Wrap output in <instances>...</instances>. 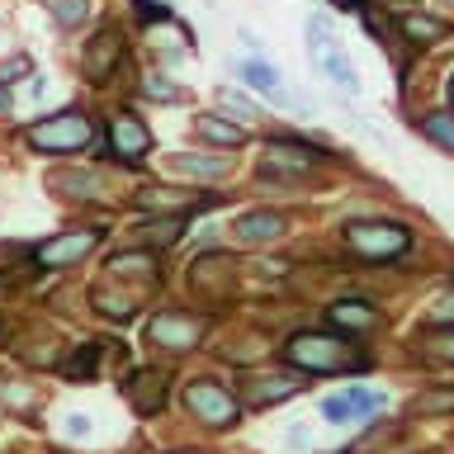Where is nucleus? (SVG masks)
<instances>
[{"mask_svg":"<svg viewBox=\"0 0 454 454\" xmlns=\"http://www.w3.org/2000/svg\"><path fill=\"white\" fill-rule=\"evenodd\" d=\"M417 133L431 142L435 152L454 156V109H426L421 119H417Z\"/></svg>","mask_w":454,"mask_h":454,"instance_id":"nucleus-21","label":"nucleus"},{"mask_svg":"<svg viewBox=\"0 0 454 454\" xmlns=\"http://www.w3.org/2000/svg\"><path fill=\"white\" fill-rule=\"evenodd\" d=\"M180 232H184V218H180V213L142 223V241H147V247H170V241H180Z\"/></svg>","mask_w":454,"mask_h":454,"instance_id":"nucleus-27","label":"nucleus"},{"mask_svg":"<svg viewBox=\"0 0 454 454\" xmlns=\"http://www.w3.org/2000/svg\"><path fill=\"white\" fill-rule=\"evenodd\" d=\"M208 322L194 317V312H180V308H166V312H152L147 317V340L152 346H166V350H194L204 340Z\"/></svg>","mask_w":454,"mask_h":454,"instance_id":"nucleus-8","label":"nucleus"},{"mask_svg":"<svg viewBox=\"0 0 454 454\" xmlns=\"http://www.w3.org/2000/svg\"><path fill=\"white\" fill-rule=\"evenodd\" d=\"M445 95H450V109H454V71H450V81H445Z\"/></svg>","mask_w":454,"mask_h":454,"instance_id":"nucleus-38","label":"nucleus"},{"mask_svg":"<svg viewBox=\"0 0 454 454\" xmlns=\"http://www.w3.org/2000/svg\"><path fill=\"white\" fill-rule=\"evenodd\" d=\"M326 322H332V332H340V336L364 340L383 326V312L369 303V298H336V303H326Z\"/></svg>","mask_w":454,"mask_h":454,"instance_id":"nucleus-10","label":"nucleus"},{"mask_svg":"<svg viewBox=\"0 0 454 454\" xmlns=\"http://www.w3.org/2000/svg\"><path fill=\"white\" fill-rule=\"evenodd\" d=\"M170 170H180V176H199V180H223L227 170H232V156L218 152V156H199V152H176L170 156Z\"/></svg>","mask_w":454,"mask_h":454,"instance_id":"nucleus-20","label":"nucleus"},{"mask_svg":"<svg viewBox=\"0 0 454 454\" xmlns=\"http://www.w3.org/2000/svg\"><path fill=\"white\" fill-rule=\"evenodd\" d=\"M232 255H223V251H208V255H199V261L190 265V289L194 294H208V298H218L227 289V279H232Z\"/></svg>","mask_w":454,"mask_h":454,"instance_id":"nucleus-15","label":"nucleus"},{"mask_svg":"<svg viewBox=\"0 0 454 454\" xmlns=\"http://www.w3.org/2000/svg\"><path fill=\"white\" fill-rule=\"evenodd\" d=\"M308 52H312V62L326 71V81H332L336 90L360 95V76H355L350 57L340 52V38L332 34V20H326V14H312V24H308Z\"/></svg>","mask_w":454,"mask_h":454,"instance_id":"nucleus-4","label":"nucleus"},{"mask_svg":"<svg viewBox=\"0 0 454 454\" xmlns=\"http://www.w3.org/2000/svg\"><path fill=\"white\" fill-rule=\"evenodd\" d=\"M142 95L161 99V105H180V99H184V90H180V85H170L166 76H142Z\"/></svg>","mask_w":454,"mask_h":454,"instance_id":"nucleus-30","label":"nucleus"},{"mask_svg":"<svg viewBox=\"0 0 454 454\" xmlns=\"http://www.w3.org/2000/svg\"><path fill=\"white\" fill-rule=\"evenodd\" d=\"M180 397H184V411L199 417L204 426H237L241 421V397L227 393L218 379H190Z\"/></svg>","mask_w":454,"mask_h":454,"instance_id":"nucleus-6","label":"nucleus"},{"mask_svg":"<svg viewBox=\"0 0 454 454\" xmlns=\"http://www.w3.org/2000/svg\"><path fill=\"white\" fill-rule=\"evenodd\" d=\"M190 454H194V450H190Z\"/></svg>","mask_w":454,"mask_h":454,"instance_id":"nucleus-40","label":"nucleus"},{"mask_svg":"<svg viewBox=\"0 0 454 454\" xmlns=\"http://www.w3.org/2000/svg\"><path fill=\"white\" fill-rule=\"evenodd\" d=\"M237 76L251 85V90H261L270 105H294L289 90H284V81H279V71L270 57H247V62H237Z\"/></svg>","mask_w":454,"mask_h":454,"instance_id":"nucleus-16","label":"nucleus"},{"mask_svg":"<svg viewBox=\"0 0 454 454\" xmlns=\"http://www.w3.org/2000/svg\"><path fill=\"white\" fill-rule=\"evenodd\" d=\"M431 322H454V284L431 303Z\"/></svg>","mask_w":454,"mask_h":454,"instance_id":"nucleus-34","label":"nucleus"},{"mask_svg":"<svg viewBox=\"0 0 454 454\" xmlns=\"http://www.w3.org/2000/svg\"><path fill=\"white\" fill-rule=\"evenodd\" d=\"M52 184H62V194H76V199H99L105 176L99 170H67V176H52Z\"/></svg>","mask_w":454,"mask_h":454,"instance_id":"nucleus-26","label":"nucleus"},{"mask_svg":"<svg viewBox=\"0 0 454 454\" xmlns=\"http://www.w3.org/2000/svg\"><path fill=\"white\" fill-rule=\"evenodd\" d=\"M322 166V147L303 137H270L261 147V176L265 180H303Z\"/></svg>","mask_w":454,"mask_h":454,"instance_id":"nucleus-5","label":"nucleus"},{"mask_svg":"<svg viewBox=\"0 0 454 454\" xmlns=\"http://www.w3.org/2000/svg\"><path fill=\"white\" fill-rule=\"evenodd\" d=\"M109 275H114V279L137 275L142 284H152V279H156V255H152V251H123V255H114V261H109Z\"/></svg>","mask_w":454,"mask_h":454,"instance_id":"nucleus-24","label":"nucleus"},{"mask_svg":"<svg viewBox=\"0 0 454 454\" xmlns=\"http://www.w3.org/2000/svg\"><path fill=\"white\" fill-rule=\"evenodd\" d=\"M90 0H52V20L62 24V28H76V24H85L90 20Z\"/></svg>","mask_w":454,"mask_h":454,"instance_id":"nucleus-29","label":"nucleus"},{"mask_svg":"<svg viewBox=\"0 0 454 454\" xmlns=\"http://www.w3.org/2000/svg\"><path fill=\"white\" fill-rule=\"evenodd\" d=\"M284 440H289V445H308V440H312V431H308V426H294V431L284 435Z\"/></svg>","mask_w":454,"mask_h":454,"instance_id":"nucleus-36","label":"nucleus"},{"mask_svg":"<svg viewBox=\"0 0 454 454\" xmlns=\"http://www.w3.org/2000/svg\"><path fill=\"white\" fill-rule=\"evenodd\" d=\"M284 364L303 374H369L374 355L364 350V340L340 332H298L284 340Z\"/></svg>","mask_w":454,"mask_h":454,"instance_id":"nucleus-1","label":"nucleus"},{"mask_svg":"<svg viewBox=\"0 0 454 454\" xmlns=\"http://www.w3.org/2000/svg\"><path fill=\"white\" fill-rule=\"evenodd\" d=\"M407 417H454V383H431V388L411 393L407 397Z\"/></svg>","mask_w":454,"mask_h":454,"instance_id":"nucleus-18","label":"nucleus"},{"mask_svg":"<svg viewBox=\"0 0 454 454\" xmlns=\"http://www.w3.org/2000/svg\"><path fill=\"white\" fill-rule=\"evenodd\" d=\"M0 397H5L10 407H28V403H34V393H28L24 383H14L10 374H0Z\"/></svg>","mask_w":454,"mask_h":454,"instance_id":"nucleus-33","label":"nucleus"},{"mask_svg":"<svg viewBox=\"0 0 454 454\" xmlns=\"http://www.w3.org/2000/svg\"><path fill=\"white\" fill-rule=\"evenodd\" d=\"M123 57V28L119 24H105L99 34L85 43V52H81V71H85V81H109V71L114 62Z\"/></svg>","mask_w":454,"mask_h":454,"instance_id":"nucleus-12","label":"nucleus"},{"mask_svg":"<svg viewBox=\"0 0 454 454\" xmlns=\"http://www.w3.org/2000/svg\"><path fill=\"white\" fill-rule=\"evenodd\" d=\"M332 5H340V10H364L360 0H332Z\"/></svg>","mask_w":454,"mask_h":454,"instance_id":"nucleus-37","label":"nucleus"},{"mask_svg":"<svg viewBox=\"0 0 454 454\" xmlns=\"http://www.w3.org/2000/svg\"><path fill=\"white\" fill-rule=\"evenodd\" d=\"M308 374L303 369H284V374H255L241 383V403L247 407H275V403H289V397H298L308 388Z\"/></svg>","mask_w":454,"mask_h":454,"instance_id":"nucleus-9","label":"nucleus"},{"mask_svg":"<svg viewBox=\"0 0 454 454\" xmlns=\"http://www.w3.org/2000/svg\"><path fill=\"white\" fill-rule=\"evenodd\" d=\"M24 76H34V62H28V52H14L0 62V85H14V81H24Z\"/></svg>","mask_w":454,"mask_h":454,"instance_id":"nucleus-31","label":"nucleus"},{"mask_svg":"<svg viewBox=\"0 0 454 454\" xmlns=\"http://www.w3.org/2000/svg\"><path fill=\"white\" fill-rule=\"evenodd\" d=\"M397 34H403L407 43H421V48H431V43L450 38V24L435 20V14H421V10H407L403 20H397Z\"/></svg>","mask_w":454,"mask_h":454,"instance_id":"nucleus-19","label":"nucleus"},{"mask_svg":"<svg viewBox=\"0 0 454 454\" xmlns=\"http://www.w3.org/2000/svg\"><path fill=\"white\" fill-rule=\"evenodd\" d=\"M411 340L431 364H454V322H426Z\"/></svg>","mask_w":454,"mask_h":454,"instance_id":"nucleus-17","label":"nucleus"},{"mask_svg":"<svg viewBox=\"0 0 454 454\" xmlns=\"http://www.w3.org/2000/svg\"><path fill=\"white\" fill-rule=\"evenodd\" d=\"M322 421H326V426H350V421H364V411H360V403L350 397V388H346V393H326V397H322Z\"/></svg>","mask_w":454,"mask_h":454,"instance_id":"nucleus-25","label":"nucleus"},{"mask_svg":"<svg viewBox=\"0 0 454 454\" xmlns=\"http://www.w3.org/2000/svg\"><path fill=\"white\" fill-rule=\"evenodd\" d=\"M289 232V218L275 208H255V213H241L237 218V241L241 247H270V241H279Z\"/></svg>","mask_w":454,"mask_h":454,"instance_id":"nucleus-14","label":"nucleus"},{"mask_svg":"<svg viewBox=\"0 0 454 454\" xmlns=\"http://www.w3.org/2000/svg\"><path fill=\"white\" fill-rule=\"evenodd\" d=\"M99 237H105V227H71V232H57V237L34 247V265L38 270H67V265L85 261V255L99 247Z\"/></svg>","mask_w":454,"mask_h":454,"instance_id":"nucleus-7","label":"nucleus"},{"mask_svg":"<svg viewBox=\"0 0 454 454\" xmlns=\"http://www.w3.org/2000/svg\"><path fill=\"white\" fill-rule=\"evenodd\" d=\"M218 99H223V109H232V114H237V119H255V105H251V99L241 95V90H227V85H223Z\"/></svg>","mask_w":454,"mask_h":454,"instance_id":"nucleus-32","label":"nucleus"},{"mask_svg":"<svg viewBox=\"0 0 454 454\" xmlns=\"http://www.w3.org/2000/svg\"><path fill=\"white\" fill-rule=\"evenodd\" d=\"M109 147H114V156H119V161L137 166L142 156L152 152V133H147V123H142L137 114H128V109L109 114Z\"/></svg>","mask_w":454,"mask_h":454,"instance_id":"nucleus-11","label":"nucleus"},{"mask_svg":"<svg viewBox=\"0 0 454 454\" xmlns=\"http://www.w3.org/2000/svg\"><path fill=\"white\" fill-rule=\"evenodd\" d=\"M440 5H450V10H454V0H440Z\"/></svg>","mask_w":454,"mask_h":454,"instance_id":"nucleus-39","label":"nucleus"},{"mask_svg":"<svg viewBox=\"0 0 454 454\" xmlns=\"http://www.w3.org/2000/svg\"><path fill=\"white\" fill-rule=\"evenodd\" d=\"M123 397L133 403L137 417H156V411L166 407V374L161 369H137V374L123 383Z\"/></svg>","mask_w":454,"mask_h":454,"instance_id":"nucleus-13","label":"nucleus"},{"mask_svg":"<svg viewBox=\"0 0 454 454\" xmlns=\"http://www.w3.org/2000/svg\"><path fill=\"white\" fill-rule=\"evenodd\" d=\"M137 14L142 20H170V10L161 5V0H137Z\"/></svg>","mask_w":454,"mask_h":454,"instance_id":"nucleus-35","label":"nucleus"},{"mask_svg":"<svg viewBox=\"0 0 454 454\" xmlns=\"http://www.w3.org/2000/svg\"><path fill=\"white\" fill-rule=\"evenodd\" d=\"M199 204H208L204 194H190V190H180V194H170V190H137V208H170V213H184V208H199Z\"/></svg>","mask_w":454,"mask_h":454,"instance_id":"nucleus-23","label":"nucleus"},{"mask_svg":"<svg viewBox=\"0 0 454 454\" xmlns=\"http://www.w3.org/2000/svg\"><path fill=\"white\" fill-rule=\"evenodd\" d=\"M90 137H95V123H90V114H81V109H62V114H52V119H43V123H34L24 133L28 147L48 152V156L85 152V147H90Z\"/></svg>","mask_w":454,"mask_h":454,"instance_id":"nucleus-3","label":"nucleus"},{"mask_svg":"<svg viewBox=\"0 0 454 454\" xmlns=\"http://www.w3.org/2000/svg\"><path fill=\"white\" fill-rule=\"evenodd\" d=\"M95 364H99V346H95V340H85V346L67 360L62 374H67L71 383H90V379H95Z\"/></svg>","mask_w":454,"mask_h":454,"instance_id":"nucleus-28","label":"nucleus"},{"mask_svg":"<svg viewBox=\"0 0 454 454\" xmlns=\"http://www.w3.org/2000/svg\"><path fill=\"white\" fill-rule=\"evenodd\" d=\"M194 133L204 142H213V147H241V142H247V128L232 123V119H213V114H199Z\"/></svg>","mask_w":454,"mask_h":454,"instance_id":"nucleus-22","label":"nucleus"},{"mask_svg":"<svg viewBox=\"0 0 454 454\" xmlns=\"http://www.w3.org/2000/svg\"><path fill=\"white\" fill-rule=\"evenodd\" d=\"M340 247H346L355 261L388 265V261L411 255L417 232H411L403 218H350V223H340Z\"/></svg>","mask_w":454,"mask_h":454,"instance_id":"nucleus-2","label":"nucleus"}]
</instances>
